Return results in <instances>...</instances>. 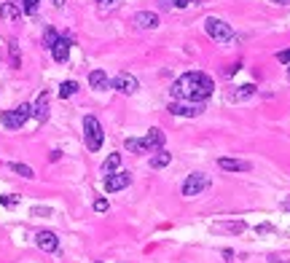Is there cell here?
I'll return each instance as SVG.
<instances>
[{
  "label": "cell",
  "mask_w": 290,
  "mask_h": 263,
  "mask_svg": "<svg viewBox=\"0 0 290 263\" xmlns=\"http://www.w3.org/2000/svg\"><path fill=\"white\" fill-rule=\"evenodd\" d=\"M140 145H143V153H151V150H162V148H164V132L153 126L143 140H140Z\"/></svg>",
  "instance_id": "8"
},
{
  "label": "cell",
  "mask_w": 290,
  "mask_h": 263,
  "mask_svg": "<svg viewBox=\"0 0 290 263\" xmlns=\"http://www.w3.org/2000/svg\"><path fill=\"white\" fill-rule=\"evenodd\" d=\"M8 56H11L14 68H22V54H19V43H16V41L8 43Z\"/></svg>",
  "instance_id": "22"
},
{
  "label": "cell",
  "mask_w": 290,
  "mask_h": 263,
  "mask_svg": "<svg viewBox=\"0 0 290 263\" xmlns=\"http://www.w3.org/2000/svg\"><path fill=\"white\" fill-rule=\"evenodd\" d=\"M57 38H59V35L54 32V30H46V35H43V43H46V46H49V49H51V46L57 43Z\"/></svg>",
  "instance_id": "28"
},
{
  "label": "cell",
  "mask_w": 290,
  "mask_h": 263,
  "mask_svg": "<svg viewBox=\"0 0 290 263\" xmlns=\"http://www.w3.org/2000/svg\"><path fill=\"white\" fill-rule=\"evenodd\" d=\"M277 59L282 62V64H290V49H285V51H279V54H277Z\"/></svg>",
  "instance_id": "30"
},
{
  "label": "cell",
  "mask_w": 290,
  "mask_h": 263,
  "mask_svg": "<svg viewBox=\"0 0 290 263\" xmlns=\"http://www.w3.org/2000/svg\"><path fill=\"white\" fill-rule=\"evenodd\" d=\"M129 183H132V175L124 172V169H118V172H113V175L105 177V191H108V193L124 191V188H129Z\"/></svg>",
  "instance_id": "7"
},
{
  "label": "cell",
  "mask_w": 290,
  "mask_h": 263,
  "mask_svg": "<svg viewBox=\"0 0 290 263\" xmlns=\"http://www.w3.org/2000/svg\"><path fill=\"white\" fill-rule=\"evenodd\" d=\"M132 24L137 30H153V27H158V16L153 11H137L132 16Z\"/></svg>",
  "instance_id": "11"
},
{
  "label": "cell",
  "mask_w": 290,
  "mask_h": 263,
  "mask_svg": "<svg viewBox=\"0 0 290 263\" xmlns=\"http://www.w3.org/2000/svg\"><path fill=\"white\" fill-rule=\"evenodd\" d=\"M54 210L51 207H33V218H51Z\"/></svg>",
  "instance_id": "24"
},
{
  "label": "cell",
  "mask_w": 290,
  "mask_h": 263,
  "mask_svg": "<svg viewBox=\"0 0 290 263\" xmlns=\"http://www.w3.org/2000/svg\"><path fill=\"white\" fill-rule=\"evenodd\" d=\"M274 3H279V6H287V3H290V0H274Z\"/></svg>",
  "instance_id": "33"
},
{
  "label": "cell",
  "mask_w": 290,
  "mask_h": 263,
  "mask_svg": "<svg viewBox=\"0 0 290 263\" xmlns=\"http://www.w3.org/2000/svg\"><path fill=\"white\" fill-rule=\"evenodd\" d=\"M89 86H91V89H97V91L110 89V81H108L105 70H91V73H89Z\"/></svg>",
  "instance_id": "16"
},
{
  "label": "cell",
  "mask_w": 290,
  "mask_h": 263,
  "mask_svg": "<svg viewBox=\"0 0 290 263\" xmlns=\"http://www.w3.org/2000/svg\"><path fill=\"white\" fill-rule=\"evenodd\" d=\"M255 91H258V89H255V83H242V86H237L234 91L226 94V100H229V102H242V100H250Z\"/></svg>",
  "instance_id": "13"
},
{
  "label": "cell",
  "mask_w": 290,
  "mask_h": 263,
  "mask_svg": "<svg viewBox=\"0 0 290 263\" xmlns=\"http://www.w3.org/2000/svg\"><path fill=\"white\" fill-rule=\"evenodd\" d=\"M204 30H207V35L212 38V41H218V43H231L234 41L231 24L223 22V19H218V16H207V19H204Z\"/></svg>",
  "instance_id": "4"
},
{
  "label": "cell",
  "mask_w": 290,
  "mask_h": 263,
  "mask_svg": "<svg viewBox=\"0 0 290 263\" xmlns=\"http://www.w3.org/2000/svg\"><path fill=\"white\" fill-rule=\"evenodd\" d=\"M172 164V153H167V150H162V153H156L151 158V169H164Z\"/></svg>",
  "instance_id": "19"
},
{
  "label": "cell",
  "mask_w": 290,
  "mask_h": 263,
  "mask_svg": "<svg viewBox=\"0 0 290 263\" xmlns=\"http://www.w3.org/2000/svg\"><path fill=\"white\" fill-rule=\"evenodd\" d=\"M247 225L242 223V220H223V223H215V231H220V234H242Z\"/></svg>",
  "instance_id": "17"
},
{
  "label": "cell",
  "mask_w": 290,
  "mask_h": 263,
  "mask_svg": "<svg viewBox=\"0 0 290 263\" xmlns=\"http://www.w3.org/2000/svg\"><path fill=\"white\" fill-rule=\"evenodd\" d=\"M110 89H116L118 94H126V97H132V94L140 89V83L135 75H129V73H118L113 81H110Z\"/></svg>",
  "instance_id": "6"
},
{
  "label": "cell",
  "mask_w": 290,
  "mask_h": 263,
  "mask_svg": "<svg viewBox=\"0 0 290 263\" xmlns=\"http://www.w3.org/2000/svg\"><path fill=\"white\" fill-rule=\"evenodd\" d=\"M207 188H210V177L207 175H204V172H191L183 180L180 191H183V196H188V199H191V196H199L202 191H207Z\"/></svg>",
  "instance_id": "5"
},
{
  "label": "cell",
  "mask_w": 290,
  "mask_h": 263,
  "mask_svg": "<svg viewBox=\"0 0 290 263\" xmlns=\"http://www.w3.org/2000/svg\"><path fill=\"white\" fill-rule=\"evenodd\" d=\"M118 167H121V153H110L105 158V164H102V175H113L118 172Z\"/></svg>",
  "instance_id": "18"
},
{
  "label": "cell",
  "mask_w": 290,
  "mask_h": 263,
  "mask_svg": "<svg viewBox=\"0 0 290 263\" xmlns=\"http://www.w3.org/2000/svg\"><path fill=\"white\" fill-rule=\"evenodd\" d=\"M191 3H194V0H175L177 8H185V6H191Z\"/></svg>",
  "instance_id": "32"
},
{
  "label": "cell",
  "mask_w": 290,
  "mask_h": 263,
  "mask_svg": "<svg viewBox=\"0 0 290 263\" xmlns=\"http://www.w3.org/2000/svg\"><path fill=\"white\" fill-rule=\"evenodd\" d=\"M108 207H110L108 199H97L94 202V212H108Z\"/></svg>",
  "instance_id": "29"
},
{
  "label": "cell",
  "mask_w": 290,
  "mask_h": 263,
  "mask_svg": "<svg viewBox=\"0 0 290 263\" xmlns=\"http://www.w3.org/2000/svg\"><path fill=\"white\" fill-rule=\"evenodd\" d=\"M218 167L226 169V172H250V161H242V158H218Z\"/></svg>",
  "instance_id": "14"
},
{
  "label": "cell",
  "mask_w": 290,
  "mask_h": 263,
  "mask_svg": "<svg viewBox=\"0 0 290 263\" xmlns=\"http://www.w3.org/2000/svg\"><path fill=\"white\" fill-rule=\"evenodd\" d=\"M172 113V116H185V118H196V116H202V105H196V102H172L170 108H167Z\"/></svg>",
  "instance_id": "9"
},
{
  "label": "cell",
  "mask_w": 290,
  "mask_h": 263,
  "mask_svg": "<svg viewBox=\"0 0 290 263\" xmlns=\"http://www.w3.org/2000/svg\"><path fill=\"white\" fill-rule=\"evenodd\" d=\"M8 169H11L14 175H19V177H27V180H30V177H35V172L27 164H19V161H11L8 164Z\"/></svg>",
  "instance_id": "20"
},
{
  "label": "cell",
  "mask_w": 290,
  "mask_h": 263,
  "mask_svg": "<svg viewBox=\"0 0 290 263\" xmlns=\"http://www.w3.org/2000/svg\"><path fill=\"white\" fill-rule=\"evenodd\" d=\"M287 81H290V68H287Z\"/></svg>",
  "instance_id": "35"
},
{
  "label": "cell",
  "mask_w": 290,
  "mask_h": 263,
  "mask_svg": "<svg viewBox=\"0 0 290 263\" xmlns=\"http://www.w3.org/2000/svg\"><path fill=\"white\" fill-rule=\"evenodd\" d=\"M0 204H3V207H16V204H19V196H0Z\"/></svg>",
  "instance_id": "27"
},
{
  "label": "cell",
  "mask_w": 290,
  "mask_h": 263,
  "mask_svg": "<svg viewBox=\"0 0 290 263\" xmlns=\"http://www.w3.org/2000/svg\"><path fill=\"white\" fill-rule=\"evenodd\" d=\"M212 91H215L212 75L199 73V70H191V73L180 75V78L170 86V94L175 97V102H196V105H202L204 100H210Z\"/></svg>",
  "instance_id": "1"
},
{
  "label": "cell",
  "mask_w": 290,
  "mask_h": 263,
  "mask_svg": "<svg viewBox=\"0 0 290 263\" xmlns=\"http://www.w3.org/2000/svg\"><path fill=\"white\" fill-rule=\"evenodd\" d=\"M54 6H65V0H54Z\"/></svg>",
  "instance_id": "34"
},
{
  "label": "cell",
  "mask_w": 290,
  "mask_h": 263,
  "mask_svg": "<svg viewBox=\"0 0 290 263\" xmlns=\"http://www.w3.org/2000/svg\"><path fill=\"white\" fill-rule=\"evenodd\" d=\"M35 244L43 250V252H57L59 250V239L54 231H38L35 234Z\"/></svg>",
  "instance_id": "10"
},
{
  "label": "cell",
  "mask_w": 290,
  "mask_h": 263,
  "mask_svg": "<svg viewBox=\"0 0 290 263\" xmlns=\"http://www.w3.org/2000/svg\"><path fill=\"white\" fill-rule=\"evenodd\" d=\"M76 91H78V83H76V81H65L62 86H59V97L68 100V97H73Z\"/></svg>",
  "instance_id": "23"
},
{
  "label": "cell",
  "mask_w": 290,
  "mask_h": 263,
  "mask_svg": "<svg viewBox=\"0 0 290 263\" xmlns=\"http://www.w3.org/2000/svg\"><path fill=\"white\" fill-rule=\"evenodd\" d=\"M0 16L8 19V22H16V19H19V8H16L14 3H3L0 6Z\"/></svg>",
  "instance_id": "21"
},
{
  "label": "cell",
  "mask_w": 290,
  "mask_h": 263,
  "mask_svg": "<svg viewBox=\"0 0 290 263\" xmlns=\"http://www.w3.org/2000/svg\"><path fill=\"white\" fill-rule=\"evenodd\" d=\"M83 140H86V148L91 153H97L105 143V132H102V124L94 118V116H86L83 118Z\"/></svg>",
  "instance_id": "2"
},
{
  "label": "cell",
  "mask_w": 290,
  "mask_h": 263,
  "mask_svg": "<svg viewBox=\"0 0 290 263\" xmlns=\"http://www.w3.org/2000/svg\"><path fill=\"white\" fill-rule=\"evenodd\" d=\"M269 263H290V260H287V258H279V255H271Z\"/></svg>",
  "instance_id": "31"
},
{
  "label": "cell",
  "mask_w": 290,
  "mask_h": 263,
  "mask_svg": "<svg viewBox=\"0 0 290 263\" xmlns=\"http://www.w3.org/2000/svg\"><path fill=\"white\" fill-rule=\"evenodd\" d=\"M118 6V0H100V14H108Z\"/></svg>",
  "instance_id": "26"
},
{
  "label": "cell",
  "mask_w": 290,
  "mask_h": 263,
  "mask_svg": "<svg viewBox=\"0 0 290 263\" xmlns=\"http://www.w3.org/2000/svg\"><path fill=\"white\" fill-rule=\"evenodd\" d=\"M38 3H41V0H22V8H24V14H35V11H38Z\"/></svg>",
  "instance_id": "25"
},
{
  "label": "cell",
  "mask_w": 290,
  "mask_h": 263,
  "mask_svg": "<svg viewBox=\"0 0 290 263\" xmlns=\"http://www.w3.org/2000/svg\"><path fill=\"white\" fill-rule=\"evenodd\" d=\"M70 38H57V43L51 46V56H54V62H68V56H70Z\"/></svg>",
  "instance_id": "12"
},
{
  "label": "cell",
  "mask_w": 290,
  "mask_h": 263,
  "mask_svg": "<svg viewBox=\"0 0 290 263\" xmlns=\"http://www.w3.org/2000/svg\"><path fill=\"white\" fill-rule=\"evenodd\" d=\"M33 116L38 118V121H46V118H49V91H41L38 102L33 105Z\"/></svg>",
  "instance_id": "15"
},
{
  "label": "cell",
  "mask_w": 290,
  "mask_h": 263,
  "mask_svg": "<svg viewBox=\"0 0 290 263\" xmlns=\"http://www.w3.org/2000/svg\"><path fill=\"white\" fill-rule=\"evenodd\" d=\"M33 116V105L30 102H24V105L19 108H14V110H6L3 116H0V124H3L8 132H16V129H22L27 124V118Z\"/></svg>",
  "instance_id": "3"
}]
</instances>
